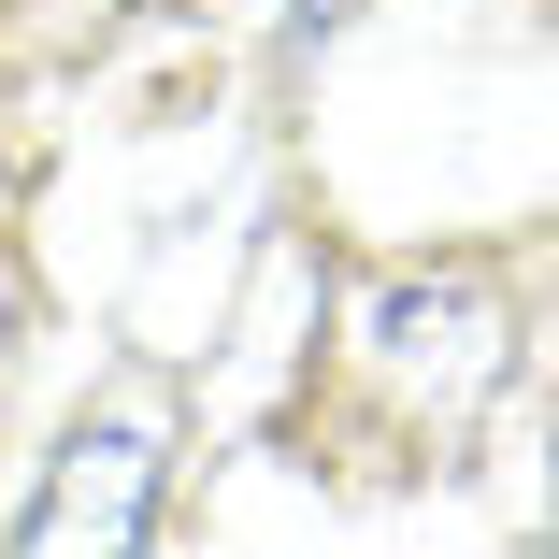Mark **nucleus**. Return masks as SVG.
Instances as JSON below:
<instances>
[{"instance_id":"obj_1","label":"nucleus","mask_w":559,"mask_h":559,"mask_svg":"<svg viewBox=\"0 0 559 559\" xmlns=\"http://www.w3.org/2000/svg\"><path fill=\"white\" fill-rule=\"evenodd\" d=\"M144 531H158V416L130 402V416H86L58 444V474L15 516V545L29 559H72V545H144Z\"/></svg>"},{"instance_id":"obj_2","label":"nucleus","mask_w":559,"mask_h":559,"mask_svg":"<svg viewBox=\"0 0 559 559\" xmlns=\"http://www.w3.org/2000/svg\"><path fill=\"white\" fill-rule=\"evenodd\" d=\"M373 359L402 373V388H430V416H474L488 388H502V301L474 287V273H402L388 301H373Z\"/></svg>"},{"instance_id":"obj_3","label":"nucleus","mask_w":559,"mask_h":559,"mask_svg":"<svg viewBox=\"0 0 559 559\" xmlns=\"http://www.w3.org/2000/svg\"><path fill=\"white\" fill-rule=\"evenodd\" d=\"M345 15H359V0H287V58H316V44L345 29Z\"/></svg>"}]
</instances>
